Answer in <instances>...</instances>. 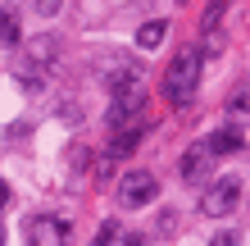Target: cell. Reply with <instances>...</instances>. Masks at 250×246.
Here are the masks:
<instances>
[{"mask_svg": "<svg viewBox=\"0 0 250 246\" xmlns=\"http://www.w3.org/2000/svg\"><path fill=\"white\" fill-rule=\"evenodd\" d=\"M141 146V128H119V133H114V141H109V155H127V151H137Z\"/></svg>", "mask_w": 250, "mask_h": 246, "instance_id": "cell-10", "label": "cell"}, {"mask_svg": "<svg viewBox=\"0 0 250 246\" xmlns=\"http://www.w3.org/2000/svg\"><path fill=\"white\" fill-rule=\"evenodd\" d=\"M5 205H9V182L0 178V210H5Z\"/></svg>", "mask_w": 250, "mask_h": 246, "instance_id": "cell-17", "label": "cell"}, {"mask_svg": "<svg viewBox=\"0 0 250 246\" xmlns=\"http://www.w3.org/2000/svg\"><path fill=\"white\" fill-rule=\"evenodd\" d=\"M73 242V224L60 214H37L27 224V246H68Z\"/></svg>", "mask_w": 250, "mask_h": 246, "instance_id": "cell-5", "label": "cell"}, {"mask_svg": "<svg viewBox=\"0 0 250 246\" xmlns=\"http://www.w3.org/2000/svg\"><path fill=\"white\" fill-rule=\"evenodd\" d=\"M209 160H214V155L205 151V146H187V155H182V178L187 182H200L205 173H209Z\"/></svg>", "mask_w": 250, "mask_h": 246, "instance_id": "cell-7", "label": "cell"}, {"mask_svg": "<svg viewBox=\"0 0 250 246\" xmlns=\"http://www.w3.org/2000/svg\"><path fill=\"white\" fill-rule=\"evenodd\" d=\"M123 246H141V237H137V233H132V237H127V242H123Z\"/></svg>", "mask_w": 250, "mask_h": 246, "instance_id": "cell-18", "label": "cell"}, {"mask_svg": "<svg viewBox=\"0 0 250 246\" xmlns=\"http://www.w3.org/2000/svg\"><path fill=\"white\" fill-rule=\"evenodd\" d=\"M200 91V50L196 46H182L173 55L168 73H164V96L173 105H191V96Z\"/></svg>", "mask_w": 250, "mask_h": 246, "instance_id": "cell-1", "label": "cell"}, {"mask_svg": "<svg viewBox=\"0 0 250 246\" xmlns=\"http://www.w3.org/2000/svg\"><path fill=\"white\" fill-rule=\"evenodd\" d=\"M114 242H119V224H100V233H96L91 246H114Z\"/></svg>", "mask_w": 250, "mask_h": 246, "instance_id": "cell-13", "label": "cell"}, {"mask_svg": "<svg viewBox=\"0 0 250 246\" xmlns=\"http://www.w3.org/2000/svg\"><path fill=\"white\" fill-rule=\"evenodd\" d=\"M27 5H32L37 14H60V5H64V0H27Z\"/></svg>", "mask_w": 250, "mask_h": 246, "instance_id": "cell-16", "label": "cell"}, {"mask_svg": "<svg viewBox=\"0 0 250 246\" xmlns=\"http://www.w3.org/2000/svg\"><path fill=\"white\" fill-rule=\"evenodd\" d=\"M228 5H232V0H214V5L205 9V19H200V27H205V32H214V27H218V19L228 14Z\"/></svg>", "mask_w": 250, "mask_h": 246, "instance_id": "cell-12", "label": "cell"}, {"mask_svg": "<svg viewBox=\"0 0 250 246\" xmlns=\"http://www.w3.org/2000/svg\"><path fill=\"white\" fill-rule=\"evenodd\" d=\"M159 196V182H155V173H146V169H132L119 178V201L127 210H141V205H150V201Z\"/></svg>", "mask_w": 250, "mask_h": 246, "instance_id": "cell-4", "label": "cell"}, {"mask_svg": "<svg viewBox=\"0 0 250 246\" xmlns=\"http://www.w3.org/2000/svg\"><path fill=\"white\" fill-rule=\"evenodd\" d=\"M209 246H241V233H237V228H223V233L209 237Z\"/></svg>", "mask_w": 250, "mask_h": 246, "instance_id": "cell-14", "label": "cell"}, {"mask_svg": "<svg viewBox=\"0 0 250 246\" xmlns=\"http://www.w3.org/2000/svg\"><path fill=\"white\" fill-rule=\"evenodd\" d=\"M164 37H168V23H164V19H150V23H141L137 46H141V50H155V46H164Z\"/></svg>", "mask_w": 250, "mask_h": 246, "instance_id": "cell-8", "label": "cell"}, {"mask_svg": "<svg viewBox=\"0 0 250 246\" xmlns=\"http://www.w3.org/2000/svg\"><path fill=\"white\" fill-rule=\"evenodd\" d=\"M109 91H114L109 123H114V128H123L132 114L141 110V78H137V68H119V73L109 78Z\"/></svg>", "mask_w": 250, "mask_h": 246, "instance_id": "cell-2", "label": "cell"}, {"mask_svg": "<svg viewBox=\"0 0 250 246\" xmlns=\"http://www.w3.org/2000/svg\"><path fill=\"white\" fill-rule=\"evenodd\" d=\"M19 37H23V27H19V9L0 5V46H19Z\"/></svg>", "mask_w": 250, "mask_h": 246, "instance_id": "cell-9", "label": "cell"}, {"mask_svg": "<svg viewBox=\"0 0 250 246\" xmlns=\"http://www.w3.org/2000/svg\"><path fill=\"white\" fill-rule=\"evenodd\" d=\"M32 55H37L41 64H46L50 55H55V46H50V37H37V41H32Z\"/></svg>", "mask_w": 250, "mask_h": 246, "instance_id": "cell-15", "label": "cell"}, {"mask_svg": "<svg viewBox=\"0 0 250 246\" xmlns=\"http://www.w3.org/2000/svg\"><path fill=\"white\" fill-rule=\"evenodd\" d=\"M228 114L232 119H250V87H237V91L228 96Z\"/></svg>", "mask_w": 250, "mask_h": 246, "instance_id": "cell-11", "label": "cell"}, {"mask_svg": "<svg viewBox=\"0 0 250 246\" xmlns=\"http://www.w3.org/2000/svg\"><path fill=\"white\" fill-rule=\"evenodd\" d=\"M0 246H5V233H0Z\"/></svg>", "mask_w": 250, "mask_h": 246, "instance_id": "cell-19", "label": "cell"}, {"mask_svg": "<svg viewBox=\"0 0 250 246\" xmlns=\"http://www.w3.org/2000/svg\"><path fill=\"white\" fill-rule=\"evenodd\" d=\"M241 146H246V137H241L237 123H232V128H218V133L205 137V151H209V155H237Z\"/></svg>", "mask_w": 250, "mask_h": 246, "instance_id": "cell-6", "label": "cell"}, {"mask_svg": "<svg viewBox=\"0 0 250 246\" xmlns=\"http://www.w3.org/2000/svg\"><path fill=\"white\" fill-rule=\"evenodd\" d=\"M241 201V178H218L200 192V214H209V219H223V214L237 210Z\"/></svg>", "mask_w": 250, "mask_h": 246, "instance_id": "cell-3", "label": "cell"}]
</instances>
